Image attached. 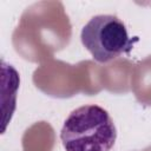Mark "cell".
Returning a JSON list of instances; mask_svg holds the SVG:
<instances>
[{
	"label": "cell",
	"instance_id": "obj_1",
	"mask_svg": "<svg viewBox=\"0 0 151 151\" xmlns=\"http://www.w3.org/2000/svg\"><path fill=\"white\" fill-rule=\"evenodd\" d=\"M60 139L65 151H110L117 139V129L105 109L83 105L66 118Z\"/></svg>",
	"mask_w": 151,
	"mask_h": 151
},
{
	"label": "cell",
	"instance_id": "obj_2",
	"mask_svg": "<svg viewBox=\"0 0 151 151\" xmlns=\"http://www.w3.org/2000/svg\"><path fill=\"white\" fill-rule=\"evenodd\" d=\"M83 46L91 53L92 58L101 64L109 63L122 54H129L133 44L124 22L116 15H94L83 27L80 33Z\"/></svg>",
	"mask_w": 151,
	"mask_h": 151
}]
</instances>
